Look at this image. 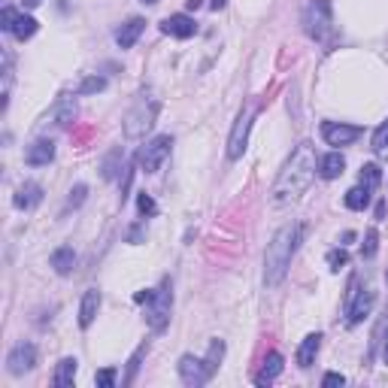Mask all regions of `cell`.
<instances>
[{
  "label": "cell",
  "instance_id": "cell-26",
  "mask_svg": "<svg viewBox=\"0 0 388 388\" xmlns=\"http://www.w3.org/2000/svg\"><path fill=\"white\" fill-rule=\"evenodd\" d=\"M374 152H376L379 158H388V121L376 127V134H374Z\"/></svg>",
  "mask_w": 388,
  "mask_h": 388
},
{
  "label": "cell",
  "instance_id": "cell-34",
  "mask_svg": "<svg viewBox=\"0 0 388 388\" xmlns=\"http://www.w3.org/2000/svg\"><path fill=\"white\" fill-rule=\"evenodd\" d=\"M136 207H140V212H143V216H155V212H158L155 201H152L149 194H140V197H136Z\"/></svg>",
  "mask_w": 388,
  "mask_h": 388
},
{
  "label": "cell",
  "instance_id": "cell-22",
  "mask_svg": "<svg viewBox=\"0 0 388 388\" xmlns=\"http://www.w3.org/2000/svg\"><path fill=\"white\" fill-rule=\"evenodd\" d=\"M73 264H76V252L70 246H61L52 252V267H55V273H61V276H67V273L73 270Z\"/></svg>",
  "mask_w": 388,
  "mask_h": 388
},
{
  "label": "cell",
  "instance_id": "cell-25",
  "mask_svg": "<svg viewBox=\"0 0 388 388\" xmlns=\"http://www.w3.org/2000/svg\"><path fill=\"white\" fill-rule=\"evenodd\" d=\"M222 358H225V343H222V340H212V343H210V352H207V358H203V361H207L210 376L218 370V364H222Z\"/></svg>",
  "mask_w": 388,
  "mask_h": 388
},
{
  "label": "cell",
  "instance_id": "cell-35",
  "mask_svg": "<svg viewBox=\"0 0 388 388\" xmlns=\"http://www.w3.org/2000/svg\"><path fill=\"white\" fill-rule=\"evenodd\" d=\"M119 158H121V152L116 149V152H112V155L103 161V179H112V176H116V161H119Z\"/></svg>",
  "mask_w": 388,
  "mask_h": 388
},
{
  "label": "cell",
  "instance_id": "cell-33",
  "mask_svg": "<svg viewBox=\"0 0 388 388\" xmlns=\"http://www.w3.org/2000/svg\"><path fill=\"white\" fill-rule=\"evenodd\" d=\"M85 194H88V188H85V185H76L73 192H70V197H67V210H70V207H73V210L79 207V203L85 201Z\"/></svg>",
  "mask_w": 388,
  "mask_h": 388
},
{
  "label": "cell",
  "instance_id": "cell-19",
  "mask_svg": "<svg viewBox=\"0 0 388 388\" xmlns=\"http://www.w3.org/2000/svg\"><path fill=\"white\" fill-rule=\"evenodd\" d=\"M343 170H346V158L340 155V152H328V155L318 161L322 179H337V176H343Z\"/></svg>",
  "mask_w": 388,
  "mask_h": 388
},
{
  "label": "cell",
  "instance_id": "cell-14",
  "mask_svg": "<svg viewBox=\"0 0 388 388\" xmlns=\"http://www.w3.org/2000/svg\"><path fill=\"white\" fill-rule=\"evenodd\" d=\"M143 30H146V21H143V19H127L125 25L116 30V43L121 45V49H131V45L140 40Z\"/></svg>",
  "mask_w": 388,
  "mask_h": 388
},
{
  "label": "cell",
  "instance_id": "cell-41",
  "mask_svg": "<svg viewBox=\"0 0 388 388\" xmlns=\"http://www.w3.org/2000/svg\"><path fill=\"white\" fill-rule=\"evenodd\" d=\"M143 3H158V0H143Z\"/></svg>",
  "mask_w": 388,
  "mask_h": 388
},
{
  "label": "cell",
  "instance_id": "cell-21",
  "mask_svg": "<svg viewBox=\"0 0 388 388\" xmlns=\"http://www.w3.org/2000/svg\"><path fill=\"white\" fill-rule=\"evenodd\" d=\"M76 370H79V361H76V358H61V361H58V367H55V379H52V382H55L58 388L73 385Z\"/></svg>",
  "mask_w": 388,
  "mask_h": 388
},
{
  "label": "cell",
  "instance_id": "cell-24",
  "mask_svg": "<svg viewBox=\"0 0 388 388\" xmlns=\"http://www.w3.org/2000/svg\"><path fill=\"white\" fill-rule=\"evenodd\" d=\"M37 34V19H30V15H19L15 19V25H12V37L15 40H30V37Z\"/></svg>",
  "mask_w": 388,
  "mask_h": 388
},
{
  "label": "cell",
  "instance_id": "cell-37",
  "mask_svg": "<svg viewBox=\"0 0 388 388\" xmlns=\"http://www.w3.org/2000/svg\"><path fill=\"white\" fill-rule=\"evenodd\" d=\"M225 3H227V0H212V10H222Z\"/></svg>",
  "mask_w": 388,
  "mask_h": 388
},
{
  "label": "cell",
  "instance_id": "cell-38",
  "mask_svg": "<svg viewBox=\"0 0 388 388\" xmlns=\"http://www.w3.org/2000/svg\"><path fill=\"white\" fill-rule=\"evenodd\" d=\"M43 0H25V6H30V10H34V6H40Z\"/></svg>",
  "mask_w": 388,
  "mask_h": 388
},
{
  "label": "cell",
  "instance_id": "cell-28",
  "mask_svg": "<svg viewBox=\"0 0 388 388\" xmlns=\"http://www.w3.org/2000/svg\"><path fill=\"white\" fill-rule=\"evenodd\" d=\"M116 367H103V370H97L94 374V382H97V388H112L116 385Z\"/></svg>",
  "mask_w": 388,
  "mask_h": 388
},
{
  "label": "cell",
  "instance_id": "cell-5",
  "mask_svg": "<svg viewBox=\"0 0 388 388\" xmlns=\"http://www.w3.org/2000/svg\"><path fill=\"white\" fill-rule=\"evenodd\" d=\"M146 303H149V309H146L149 328L152 331H164L167 322H170V309H173V285H170V279H164V283L152 292V298Z\"/></svg>",
  "mask_w": 388,
  "mask_h": 388
},
{
  "label": "cell",
  "instance_id": "cell-3",
  "mask_svg": "<svg viewBox=\"0 0 388 388\" xmlns=\"http://www.w3.org/2000/svg\"><path fill=\"white\" fill-rule=\"evenodd\" d=\"M158 110H161V101H158L152 91H143V94L131 103V110H127V116H125V136L127 140H140V136H146L152 127H155V121H158Z\"/></svg>",
  "mask_w": 388,
  "mask_h": 388
},
{
  "label": "cell",
  "instance_id": "cell-20",
  "mask_svg": "<svg viewBox=\"0 0 388 388\" xmlns=\"http://www.w3.org/2000/svg\"><path fill=\"white\" fill-rule=\"evenodd\" d=\"M76 116V103L73 101H58V106L52 110V116H45L43 125H58V127H64V125H70Z\"/></svg>",
  "mask_w": 388,
  "mask_h": 388
},
{
  "label": "cell",
  "instance_id": "cell-10",
  "mask_svg": "<svg viewBox=\"0 0 388 388\" xmlns=\"http://www.w3.org/2000/svg\"><path fill=\"white\" fill-rule=\"evenodd\" d=\"M179 376H182V382L185 385H203V382H210V370H207V361L203 358H194V355H182L179 358Z\"/></svg>",
  "mask_w": 388,
  "mask_h": 388
},
{
  "label": "cell",
  "instance_id": "cell-7",
  "mask_svg": "<svg viewBox=\"0 0 388 388\" xmlns=\"http://www.w3.org/2000/svg\"><path fill=\"white\" fill-rule=\"evenodd\" d=\"M252 119H255V106H246V110L240 112L237 125H234L231 131V140H227V158L231 161H237V158L246 152V143H249V127H252Z\"/></svg>",
  "mask_w": 388,
  "mask_h": 388
},
{
  "label": "cell",
  "instance_id": "cell-17",
  "mask_svg": "<svg viewBox=\"0 0 388 388\" xmlns=\"http://www.w3.org/2000/svg\"><path fill=\"white\" fill-rule=\"evenodd\" d=\"M97 309H101V292H97V288H88L85 298H82V307H79V325L82 328H91Z\"/></svg>",
  "mask_w": 388,
  "mask_h": 388
},
{
  "label": "cell",
  "instance_id": "cell-36",
  "mask_svg": "<svg viewBox=\"0 0 388 388\" xmlns=\"http://www.w3.org/2000/svg\"><path fill=\"white\" fill-rule=\"evenodd\" d=\"M322 385H325V388H337V385H346V376H343V374H328V376L322 379Z\"/></svg>",
  "mask_w": 388,
  "mask_h": 388
},
{
  "label": "cell",
  "instance_id": "cell-29",
  "mask_svg": "<svg viewBox=\"0 0 388 388\" xmlns=\"http://www.w3.org/2000/svg\"><path fill=\"white\" fill-rule=\"evenodd\" d=\"M103 88H106L103 76H88V79L79 85V94H94V91H103Z\"/></svg>",
  "mask_w": 388,
  "mask_h": 388
},
{
  "label": "cell",
  "instance_id": "cell-15",
  "mask_svg": "<svg viewBox=\"0 0 388 388\" xmlns=\"http://www.w3.org/2000/svg\"><path fill=\"white\" fill-rule=\"evenodd\" d=\"M279 374H283V355H279V352H270L267 358H264L261 370L255 374V385H270Z\"/></svg>",
  "mask_w": 388,
  "mask_h": 388
},
{
  "label": "cell",
  "instance_id": "cell-39",
  "mask_svg": "<svg viewBox=\"0 0 388 388\" xmlns=\"http://www.w3.org/2000/svg\"><path fill=\"white\" fill-rule=\"evenodd\" d=\"M188 6H192V10H197V6H201V0H188Z\"/></svg>",
  "mask_w": 388,
  "mask_h": 388
},
{
  "label": "cell",
  "instance_id": "cell-13",
  "mask_svg": "<svg viewBox=\"0 0 388 388\" xmlns=\"http://www.w3.org/2000/svg\"><path fill=\"white\" fill-rule=\"evenodd\" d=\"M52 158H55V143L52 140H37V143H30L25 152V161L30 167H45Z\"/></svg>",
  "mask_w": 388,
  "mask_h": 388
},
{
  "label": "cell",
  "instance_id": "cell-1",
  "mask_svg": "<svg viewBox=\"0 0 388 388\" xmlns=\"http://www.w3.org/2000/svg\"><path fill=\"white\" fill-rule=\"evenodd\" d=\"M318 170L316 161V149L309 143H300L298 149L292 152V158L285 161V167L279 170L276 182H273V207H288V203H298L307 188L313 185Z\"/></svg>",
  "mask_w": 388,
  "mask_h": 388
},
{
  "label": "cell",
  "instance_id": "cell-32",
  "mask_svg": "<svg viewBox=\"0 0 388 388\" xmlns=\"http://www.w3.org/2000/svg\"><path fill=\"white\" fill-rule=\"evenodd\" d=\"M15 19H19V12H15V10H10V6H3V12H0V28H3L6 34H12Z\"/></svg>",
  "mask_w": 388,
  "mask_h": 388
},
{
  "label": "cell",
  "instance_id": "cell-40",
  "mask_svg": "<svg viewBox=\"0 0 388 388\" xmlns=\"http://www.w3.org/2000/svg\"><path fill=\"white\" fill-rule=\"evenodd\" d=\"M385 364H388V343H385Z\"/></svg>",
  "mask_w": 388,
  "mask_h": 388
},
{
  "label": "cell",
  "instance_id": "cell-42",
  "mask_svg": "<svg viewBox=\"0 0 388 388\" xmlns=\"http://www.w3.org/2000/svg\"><path fill=\"white\" fill-rule=\"evenodd\" d=\"M385 276H388V273H385Z\"/></svg>",
  "mask_w": 388,
  "mask_h": 388
},
{
  "label": "cell",
  "instance_id": "cell-8",
  "mask_svg": "<svg viewBox=\"0 0 388 388\" xmlns=\"http://www.w3.org/2000/svg\"><path fill=\"white\" fill-rule=\"evenodd\" d=\"M364 131L358 125H343V121H325L322 125V136L328 146H349V143H355Z\"/></svg>",
  "mask_w": 388,
  "mask_h": 388
},
{
  "label": "cell",
  "instance_id": "cell-30",
  "mask_svg": "<svg viewBox=\"0 0 388 388\" xmlns=\"http://www.w3.org/2000/svg\"><path fill=\"white\" fill-rule=\"evenodd\" d=\"M328 264H331V270H343L349 264L346 249H331V252H328Z\"/></svg>",
  "mask_w": 388,
  "mask_h": 388
},
{
  "label": "cell",
  "instance_id": "cell-9",
  "mask_svg": "<svg viewBox=\"0 0 388 388\" xmlns=\"http://www.w3.org/2000/svg\"><path fill=\"white\" fill-rule=\"evenodd\" d=\"M34 367H37V346L34 343H19L10 352V358H6V370H10L12 376H21Z\"/></svg>",
  "mask_w": 388,
  "mask_h": 388
},
{
  "label": "cell",
  "instance_id": "cell-31",
  "mask_svg": "<svg viewBox=\"0 0 388 388\" xmlns=\"http://www.w3.org/2000/svg\"><path fill=\"white\" fill-rule=\"evenodd\" d=\"M376 240H379V234L374 231V227H370L367 237H364V246H361V255H364V258H374V255H376Z\"/></svg>",
  "mask_w": 388,
  "mask_h": 388
},
{
  "label": "cell",
  "instance_id": "cell-18",
  "mask_svg": "<svg viewBox=\"0 0 388 388\" xmlns=\"http://www.w3.org/2000/svg\"><path fill=\"white\" fill-rule=\"evenodd\" d=\"M318 346H322V334H307V337H303V343L298 349V364L300 367H313L316 355H318Z\"/></svg>",
  "mask_w": 388,
  "mask_h": 388
},
{
  "label": "cell",
  "instance_id": "cell-4",
  "mask_svg": "<svg viewBox=\"0 0 388 388\" xmlns=\"http://www.w3.org/2000/svg\"><path fill=\"white\" fill-rule=\"evenodd\" d=\"M334 15H331V0H309L307 10H303V30H307L309 40L322 43L331 34Z\"/></svg>",
  "mask_w": 388,
  "mask_h": 388
},
{
  "label": "cell",
  "instance_id": "cell-2",
  "mask_svg": "<svg viewBox=\"0 0 388 388\" xmlns=\"http://www.w3.org/2000/svg\"><path fill=\"white\" fill-rule=\"evenodd\" d=\"M300 237L303 225H285L273 234V240L267 243V255H264V283H267V288H276L285 279L292 258L300 246Z\"/></svg>",
  "mask_w": 388,
  "mask_h": 388
},
{
  "label": "cell",
  "instance_id": "cell-16",
  "mask_svg": "<svg viewBox=\"0 0 388 388\" xmlns=\"http://www.w3.org/2000/svg\"><path fill=\"white\" fill-rule=\"evenodd\" d=\"M40 201H43V188L37 185V182H25V185H21L19 192H15V197H12V203L19 210H34Z\"/></svg>",
  "mask_w": 388,
  "mask_h": 388
},
{
  "label": "cell",
  "instance_id": "cell-27",
  "mask_svg": "<svg viewBox=\"0 0 388 388\" xmlns=\"http://www.w3.org/2000/svg\"><path fill=\"white\" fill-rule=\"evenodd\" d=\"M379 179H382V170H379L376 164H364V167H361V185L376 188V185H379Z\"/></svg>",
  "mask_w": 388,
  "mask_h": 388
},
{
  "label": "cell",
  "instance_id": "cell-11",
  "mask_svg": "<svg viewBox=\"0 0 388 388\" xmlns=\"http://www.w3.org/2000/svg\"><path fill=\"white\" fill-rule=\"evenodd\" d=\"M161 30L167 37H176V40H188V37H194L197 34V25H194V19L192 15H167V19L161 21Z\"/></svg>",
  "mask_w": 388,
  "mask_h": 388
},
{
  "label": "cell",
  "instance_id": "cell-6",
  "mask_svg": "<svg viewBox=\"0 0 388 388\" xmlns=\"http://www.w3.org/2000/svg\"><path fill=\"white\" fill-rule=\"evenodd\" d=\"M170 149H173V136L170 134H161L155 136V140H149L146 146L140 152V167L146 173H158L161 170V164L170 158Z\"/></svg>",
  "mask_w": 388,
  "mask_h": 388
},
{
  "label": "cell",
  "instance_id": "cell-23",
  "mask_svg": "<svg viewBox=\"0 0 388 388\" xmlns=\"http://www.w3.org/2000/svg\"><path fill=\"white\" fill-rule=\"evenodd\" d=\"M370 192L374 188H367V185H355L352 192H346V207L349 210H367V203H370Z\"/></svg>",
  "mask_w": 388,
  "mask_h": 388
},
{
  "label": "cell",
  "instance_id": "cell-12",
  "mask_svg": "<svg viewBox=\"0 0 388 388\" xmlns=\"http://www.w3.org/2000/svg\"><path fill=\"white\" fill-rule=\"evenodd\" d=\"M376 303V292H370V288H364V292L349 303V325H361L364 318L370 316V309H374Z\"/></svg>",
  "mask_w": 388,
  "mask_h": 388
}]
</instances>
